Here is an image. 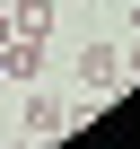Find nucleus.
<instances>
[{
  "label": "nucleus",
  "mask_w": 140,
  "mask_h": 149,
  "mask_svg": "<svg viewBox=\"0 0 140 149\" xmlns=\"http://www.w3.org/2000/svg\"><path fill=\"white\" fill-rule=\"evenodd\" d=\"M70 79H79L88 97H114V88L131 79V61H123V44H79V61H70Z\"/></svg>",
  "instance_id": "1"
},
{
  "label": "nucleus",
  "mask_w": 140,
  "mask_h": 149,
  "mask_svg": "<svg viewBox=\"0 0 140 149\" xmlns=\"http://www.w3.org/2000/svg\"><path fill=\"white\" fill-rule=\"evenodd\" d=\"M35 70H44V44L35 35H0V79L9 88H35Z\"/></svg>",
  "instance_id": "2"
},
{
  "label": "nucleus",
  "mask_w": 140,
  "mask_h": 149,
  "mask_svg": "<svg viewBox=\"0 0 140 149\" xmlns=\"http://www.w3.org/2000/svg\"><path fill=\"white\" fill-rule=\"evenodd\" d=\"M18 132H26V140H61V132H70V105H61L53 88H35V97H26V123H18Z\"/></svg>",
  "instance_id": "3"
},
{
  "label": "nucleus",
  "mask_w": 140,
  "mask_h": 149,
  "mask_svg": "<svg viewBox=\"0 0 140 149\" xmlns=\"http://www.w3.org/2000/svg\"><path fill=\"white\" fill-rule=\"evenodd\" d=\"M44 26H53L44 0H9V35H35V44H44Z\"/></svg>",
  "instance_id": "4"
},
{
  "label": "nucleus",
  "mask_w": 140,
  "mask_h": 149,
  "mask_svg": "<svg viewBox=\"0 0 140 149\" xmlns=\"http://www.w3.org/2000/svg\"><path fill=\"white\" fill-rule=\"evenodd\" d=\"M0 35H9V9H0Z\"/></svg>",
  "instance_id": "5"
}]
</instances>
